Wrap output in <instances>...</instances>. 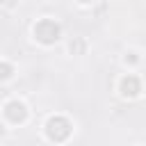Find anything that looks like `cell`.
<instances>
[{"instance_id": "obj_2", "label": "cell", "mask_w": 146, "mask_h": 146, "mask_svg": "<svg viewBox=\"0 0 146 146\" xmlns=\"http://www.w3.org/2000/svg\"><path fill=\"white\" fill-rule=\"evenodd\" d=\"M59 34H62V27H59V23H55L52 18H41V21L34 25V36H36V41H41V43H46V46L55 43V41L59 39Z\"/></svg>"}, {"instance_id": "obj_1", "label": "cell", "mask_w": 146, "mask_h": 146, "mask_svg": "<svg viewBox=\"0 0 146 146\" xmlns=\"http://www.w3.org/2000/svg\"><path fill=\"white\" fill-rule=\"evenodd\" d=\"M71 130H73V125H71V121L66 119V116H50L48 119V123H46V135H48V139L50 141H66L68 139V135H71Z\"/></svg>"}, {"instance_id": "obj_4", "label": "cell", "mask_w": 146, "mask_h": 146, "mask_svg": "<svg viewBox=\"0 0 146 146\" xmlns=\"http://www.w3.org/2000/svg\"><path fill=\"white\" fill-rule=\"evenodd\" d=\"M139 91H141V84H139V78H137V75H125V78L121 80V94H123V96L135 98Z\"/></svg>"}, {"instance_id": "obj_3", "label": "cell", "mask_w": 146, "mask_h": 146, "mask_svg": "<svg viewBox=\"0 0 146 146\" xmlns=\"http://www.w3.org/2000/svg\"><path fill=\"white\" fill-rule=\"evenodd\" d=\"M5 116H7L11 123H23V121L27 119V110H25V105H23L21 100H9V103L5 105Z\"/></svg>"}, {"instance_id": "obj_5", "label": "cell", "mask_w": 146, "mask_h": 146, "mask_svg": "<svg viewBox=\"0 0 146 146\" xmlns=\"http://www.w3.org/2000/svg\"><path fill=\"white\" fill-rule=\"evenodd\" d=\"M11 73H14V66L7 64V62H2V64H0V80H7Z\"/></svg>"}]
</instances>
